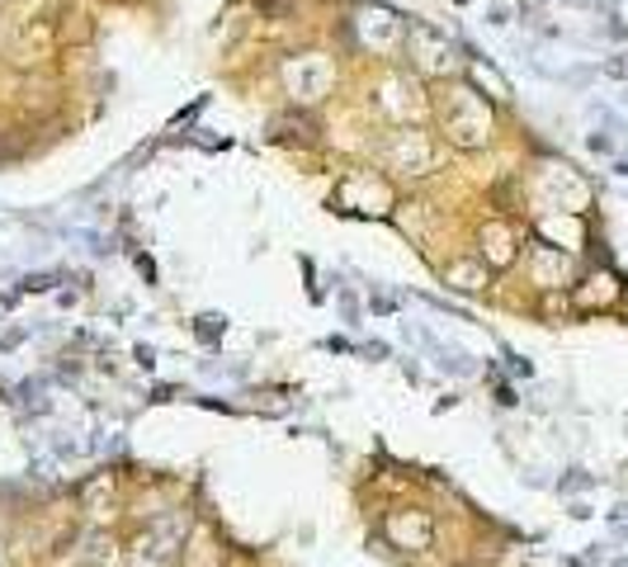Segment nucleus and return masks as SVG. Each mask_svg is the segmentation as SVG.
Masks as SVG:
<instances>
[{
  "mask_svg": "<svg viewBox=\"0 0 628 567\" xmlns=\"http://www.w3.org/2000/svg\"><path fill=\"white\" fill-rule=\"evenodd\" d=\"M388 161L397 170H411V176H425V170H435V147H425V133H402L392 142Z\"/></svg>",
  "mask_w": 628,
  "mask_h": 567,
  "instance_id": "nucleus-4",
  "label": "nucleus"
},
{
  "mask_svg": "<svg viewBox=\"0 0 628 567\" xmlns=\"http://www.w3.org/2000/svg\"><path fill=\"white\" fill-rule=\"evenodd\" d=\"M411 57H416V67L425 71V76H445L449 71V38H439L435 28H425V24H416L411 28Z\"/></svg>",
  "mask_w": 628,
  "mask_h": 567,
  "instance_id": "nucleus-2",
  "label": "nucleus"
},
{
  "mask_svg": "<svg viewBox=\"0 0 628 567\" xmlns=\"http://www.w3.org/2000/svg\"><path fill=\"white\" fill-rule=\"evenodd\" d=\"M388 539L397 548H431V539H435V530H431V520L425 516H392L388 520Z\"/></svg>",
  "mask_w": 628,
  "mask_h": 567,
  "instance_id": "nucleus-5",
  "label": "nucleus"
},
{
  "mask_svg": "<svg viewBox=\"0 0 628 567\" xmlns=\"http://www.w3.org/2000/svg\"><path fill=\"white\" fill-rule=\"evenodd\" d=\"M534 275H539V284H563L567 279V255L539 246L534 251Z\"/></svg>",
  "mask_w": 628,
  "mask_h": 567,
  "instance_id": "nucleus-7",
  "label": "nucleus"
},
{
  "mask_svg": "<svg viewBox=\"0 0 628 567\" xmlns=\"http://www.w3.org/2000/svg\"><path fill=\"white\" fill-rule=\"evenodd\" d=\"M283 76H289V91L312 105V99H322L326 85H331V67H326L322 57H303V62H293Z\"/></svg>",
  "mask_w": 628,
  "mask_h": 567,
  "instance_id": "nucleus-3",
  "label": "nucleus"
},
{
  "mask_svg": "<svg viewBox=\"0 0 628 567\" xmlns=\"http://www.w3.org/2000/svg\"><path fill=\"white\" fill-rule=\"evenodd\" d=\"M487 241H492V265H506V261H510V237H506V227H492Z\"/></svg>",
  "mask_w": 628,
  "mask_h": 567,
  "instance_id": "nucleus-8",
  "label": "nucleus"
},
{
  "mask_svg": "<svg viewBox=\"0 0 628 567\" xmlns=\"http://www.w3.org/2000/svg\"><path fill=\"white\" fill-rule=\"evenodd\" d=\"M449 284H454V289H463V293H478L482 284H487V265H478V261H454V265H449Z\"/></svg>",
  "mask_w": 628,
  "mask_h": 567,
  "instance_id": "nucleus-6",
  "label": "nucleus"
},
{
  "mask_svg": "<svg viewBox=\"0 0 628 567\" xmlns=\"http://www.w3.org/2000/svg\"><path fill=\"white\" fill-rule=\"evenodd\" d=\"M445 133H449V142H459V147H482L487 133H492L487 105H482L473 91H459L445 109Z\"/></svg>",
  "mask_w": 628,
  "mask_h": 567,
  "instance_id": "nucleus-1",
  "label": "nucleus"
},
{
  "mask_svg": "<svg viewBox=\"0 0 628 567\" xmlns=\"http://www.w3.org/2000/svg\"><path fill=\"white\" fill-rule=\"evenodd\" d=\"M473 76H478L482 85H492V95H496V99H506V95H510V85H506L502 76H496V71H492V67H482V62H473Z\"/></svg>",
  "mask_w": 628,
  "mask_h": 567,
  "instance_id": "nucleus-9",
  "label": "nucleus"
}]
</instances>
